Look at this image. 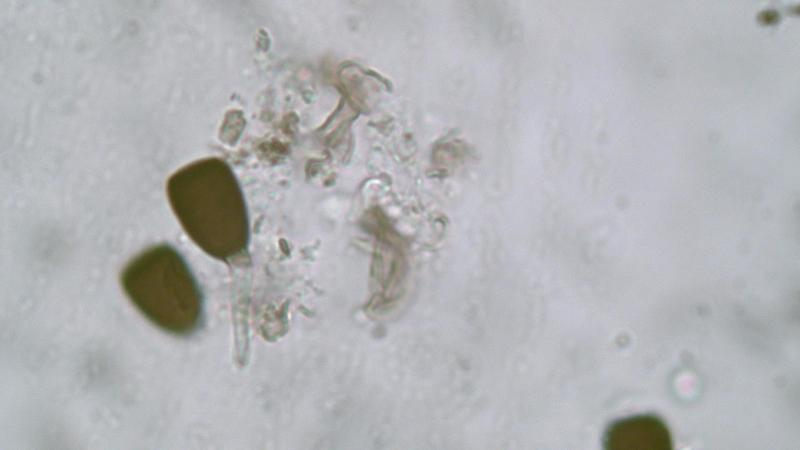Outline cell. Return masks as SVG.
<instances>
[{
	"instance_id": "cell-1",
	"label": "cell",
	"mask_w": 800,
	"mask_h": 450,
	"mask_svg": "<svg viewBox=\"0 0 800 450\" xmlns=\"http://www.w3.org/2000/svg\"><path fill=\"white\" fill-rule=\"evenodd\" d=\"M166 191L181 226L207 254L229 260L246 250L247 210L226 162L206 158L190 163L171 175Z\"/></svg>"
},
{
	"instance_id": "cell-2",
	"label": "cell",
	"mask_w": 800,
	"mask_h": 450,
	"mask_svg": "<svg viewBox=\"0 0 800 450\" xmlns=\"http://www.w3.org/2000/svg\"><path fill=\"white\" fill-rule=\"evenodd\" d=\"M121 286L134 307L167 334L189 337L201 328L200 286L173 246L155 245L133 258L122 271Z\"/></svg>"
},
{
	"instance_id": "cell-3",
	"label": "cell",
	"mask_w": 800,
	"mask_h": 450,
	"mask_svg": "<svg viewBox=\"0 0 800 450\" xmlns=\"http://www.w3.org/2000/svg\"><path fill=\"white\" fill-rule=\"evenodd\" d=\"M605 449H672L673 437L656 414L627 416L611 422L602 438Z\"/></svg>"
}]
</instances>
